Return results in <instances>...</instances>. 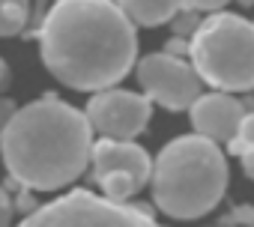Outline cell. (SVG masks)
<instances>
[{"label": "cell", "mask_w": 254, "mask_h": 227, "mask_svg": "<svg viewBox=\"0 0 254 227\" xmlns=\"http://www.w3.org/2000/svg\"><path fill=\"white\" fill-rule=\"evenodd\" d=\"M42 60L54 78L72 90H114L132 72L138 33L117 3L66 0L54 3L39 27Z\"/></svg>", "instance_id": "cell-1"}, {"label": "cell", "mask_w": 254, "mask_h": 227, "mask_svg": "<svg viewBox=\"0 0 254 227\" xmlns=\"http://www.w3.org/2000/svg\"><path fill=\"white\" fill-rule=\"evenodd\" d=\"M93 129L84 111L57 96L15 108L0 135V153L15 185L27 191H54L78 179L90 165Z\"/></svg>", "instance_id": "cell-2"}, {"label": "cell", "mask_w": 254, "mask_h": 227, "mask_svg": "<svg viewBox=\"0 0 254 227\" xmlns=\"http://www.w3.org/2000/svg\"><path fill=\"white\" fill-rule=\"evenodd\" d=\"M153 200L168 218H200L227 191V159L218 144L200 135L171 141L150 170Z\"/></svg>", "instance_id": "cell-3"}, {"label": "cell", "mask_w": 254, "mask_h": 227, "mask_svg": "<svg viewBox=\"0 0 254 227\" xmlns=\"http://www.w3.org/2000/svg\"><path fill=\"white\" fill-rule=\"evenodd\" d=\"M191 69L215 93H248L254 84V27L236 12H215L197 24L189 42Z\"/></svg>", "instance_id": "cell-4"}, {"label": "cell", "mask_w": 254, "mask_h": 227, "mask_svg": "<svg viewBox=\"0 0 254 227\" xmlns=\"http://www.w3.org/2000/svg\"><path fill=\"white\" fill-rule=\"evenodd\" d=\"M18 227H159L144 209L111 203L87 188H75L45 206H36Z\"/></svg>", "instance_id": "cell-5"}, {"label": "cell", "mask_w": 254, "mask_h": 227, "mask_svg": "<svg viewBox=\"0 0 254 227\" xmlns=\"http://www.w3.org/2000/svg\"><path fill=\"white\" fill-rule=\"evenodd\" d=\"M93 179L105 191V200L123 203L150 182L153 159L135 141H99L90 150Z\"/></svg>", "instance_id": "cell-6"}, {"label": "cell", "mask_w": 254, "mask_h": 227, "mask_svg": "<svg viewBox=\"0 0 254 227\" xmlns=\"http://www.w3.org/2000/svg\"><path fill=\"white\" fill-rule=\"evenodd\" d=\"M138 81L144 87V99L159 102L168 111H186L200 96V78L186 60L168 57L165 51L138 60Z\"/></svg>", "instance_id": "cell-7"}, {"label": "cell", "mask_w": 254, "mask_h": 227, "mask_svg": "<svg viewBox=\"0 0 254 227\" xmlns=\"http://www.w3.org/2000/svg\"><path fill=\"white\" fill-rule=\"evenodd\" d=\"M84 117L105 141H135L153 117V105L129 90H102L90 99Z\"/></svg>", "instance_id": "cell-8"}, {"label": "cell", "mask_w": 254, "mask_h": 227, "mask_svg": "<svg viewBox=\"0 0 254 227\" xmlns=\"http://www.w3.org/2000/svg\"><path fill=\"white\" fill-rule=\"evenodd\" d=\"M191 126H194V135L212 141V144H227L236 138L242 120L248 117V102H239L227 93H200L191 108Z\"/></svg>", "instance_id": "cell-9"}, {"label": "cell", "mask_w": 254, "mask_h": 227, "mask_svg": "<svg viewBox=\"0 0 254 227\" xmlns=\"http://www.w3.org/2000/svg\"><path fill=\"white\" fill-rule=\"evenodd\" d=\"M117 6L132 27L135 24L159 27V24L171 21L174 12H177V3H171V0H129V3H117Z\"/></svg>", "instance_id": "cell-10"}, {"label": "cell", "mask_w": 254, "mask_h": 227, "mask_svg": "<svg viewBox=\"0 0 254 227\" xmlns=\"http://www.w3.org/2000/svg\"><path fill=\"white\" fill-rule=\"evenodd\" d=\"M30 6L24 0H0V36H15L27 27Z\"/></svg>", "instance_id": "cell-11"}, {"label": "cell", "mask_w": 254, "mask_h": 227, "mask_svg": "<svg viewBox=\"0 0 254 227\" xmlns=\"http://www.w3.org/2000/svg\"><path fill=\"white\" fill-rule=\"evenodd\" d=\"M174 33H177V39H183V36H191L194 30H197V24H200V15H194V12H189V9H183L180 3H177V12H174Z\"/></svg>", "instance_id": "cell-12"}, {"label": "cell", "mask_w": 254, "mask_h": 227, "mask_svg": "<svg viewBox=\"0 0 254 227\" xmlns=\"http://www.w3.org/2000/svg\"><path fill=\"white\" fill-rule=\"evenodd\" d=\"M12 218H15V203L9 191L0 185V227H12Z\"/></svg>", "instance_id": "cell-13"}, {"label": "cell", "mask_w": 254, "mask_h": 227, "mask_svg": "<svg viewBox=\"0 0 254 227\" xmlns=\"http://www.w3.org/2000/svg\"><path fill=\"white\" fill-rule=\"evenodd\" d=\"M12 114H15V102L12 99H0V135H3L6 123L12 120Z\"/></svg>", "instance_id": "cell-14"}, {"label": "cell", "mask_w": 254, "mask_h": 227, "mask_svg": "<svg viewBox=\"0 0 254 227\" xmlns=\"http://www.w3.org/2000/svg\"><path fill=\"white\" fill-rule=\"evenodd\" d=\"M221 224H245V227H248V224H251V209H248V206H242V209L230 212Z\"/></svg>", "instance_id": "cell-15"}, {"label": "cell", "mask_w": 254, "mask_h": 227, "mask_svg": "<svg viewBox=\"0 0 254 227\" xmlns=\"http://www.w3.org/2000/svg\"><path fill=\"white\" fill-rule=\"evenodd\" d=\"M12 203H15V209H24L27 215L36 209V206H33V197H30V191H21V194H18V200H12Z\"/></svg>", "instance_id": "cell-16"}, {"label": "cell", "mask_w": 254, "mask_h": 227, "mask_svg": "<svg viewBox=\"0 0 254 227\" xmlns=\"http://www.w3.org/2000/svg\"><path fill=\"white\" fill-rule=\"evenodd\" d=\"M6 78H9V69H6V63H3V60H0V87L6 84Z\"/></svg>", "instance_id": "cell-17"}]
</instances>
